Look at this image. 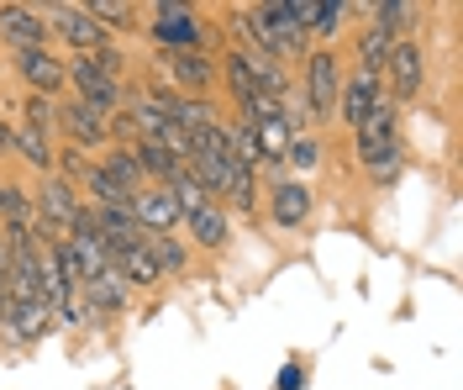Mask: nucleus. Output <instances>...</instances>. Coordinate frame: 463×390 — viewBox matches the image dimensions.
I'll list each match as a JSON object with an SVG mask.
<instances>
[{
  "instance_id": "1",
  "label": "nucleus",
  "mask_w": 463,
  "mask_h": 390,
  "mask_svg": "<svg viewBox=\"0 0 463 390\" xmlns=\"http://www.w3.org/2000/svg\"><path fill=\"white\" fill-rule=\"evenodd\" d=\"M300 74H306V117L311 121H337V90H343V63L332 48H311L306 63H300Z\"/></svg>"
},
{
  "instance_id": "2",
  "label": "nucleus",
  "mask_w": 463,
  "mask_h": 390,
  "mask_svg": "<svg viewBox=\"0 0 463 390\" xmlns=\"http://www.w3.org/2000/svg\"><path fill=\"white\" fill-rule=\"evenodd\" d=\"M153 22H143L147 32H153V43L158 48H174V53H201L205 43V27L201 16H195V5H184V0H158L153 11H147Z\"/></svg>"
},
{
  "instance_id": "3",
  "label": "nucleus",
  "mask_w": 463,
  "mask_h": 390,
  "mask_svg": "<svg viewBox=\"0 0 463 390\" xmlns=\"http://www.w3.org/2000/svg\"><path fill=\"white\" fill-rule=\"evenodd\" d=\"M153 63H158V85H169V90L179 95H201L216 85V59L211 53H174V48H158L153 53Z\"/></svg>"
},
{
  "instance_id": "4",
  "label": "nucleus",
  "mask_w": 463,
  "mask_h": 390,
  "mask_svg": "<svg viewBox=\"0 0 463 390\" xmlns=\"http://www.w3.org/2000/svg\"><path fill=\"white\" fill-rule=\"evenodd\" d=\"M63 80L74 85V100L95 106L100 117H116V111H127V90H132V85H121V80H106V74H100V69H90L80 53L63 63Z\"/></svg>"
},
{
  "instance_id": "5",
  "label": "nucleus",
  "mask_w": 463,
  "mask_h": 390,
  "mask_svg": "<svg viewBox=\"0 0 463 390\" xmlns=\"http://www.w3.org/2000/svg\"><path fill=\"white\" fill-rule=\"evenodd\" d=\"M32 211H37V222H43L53 238H63V233L80 222L85 201H80V190H74L69 180H58V175H43V180H37V190H32Z\"/></svg>"
},
{
  "instance_id": "6",
  "label": "nucleus",
  "mask_w": 463,
  "mask_h": 390,
  "mask_svg": "<svg viewBox=\"0 0 463 390\" xmlns=\"http://www.w3.org/2000/svg\"><path fill=\"white\" fill-rule=\"evenodd\" d=\"M43 22H48V32L63 37L74 53H100V48H111V32L100 27L85 5H58V0H53V5L43 11Z\"/></svg>"
},
{
  "instance_id": "7",
  "label": "nucleus",
  "mask_w": 463,
  "mask_h": 390,
  "mask_svg": "<svg viewBox=\"0 0 463 390\" xmlns=\"http://www.w3.org/2000/svg\"><path fill=\"white\" fill-rule=\"evenodd\" d=\"M379 80H384V95H390L395 106L416 100V95H421V80H427V53H421L411 37H401V43L390 48L384 69H379Z\"/></svg>"
},
{
  "instance_id": "8",
  "label": "nucleus",
  "mask_w": 463,
  "mask_h": 390,
  "mask_svg": "<svg viewBox=\"0 0 463 390\" xmlns=\"http://www.w3.org/2000/svg\"><path fill=\"white\" fill-rule=\"evenodd\" d=\"M58 138L69 143V148H111V138H106V117L85 106V100H58Z\"/></svg>"
},
{
  "instance_id": "9",
  "label": "nucleus",
  "mask_w": 463,
  "mask_h": 390,
  "mask_svg": "<svg viewBox=\"0 0 463 390\" xmlns=\"http://www.w3.org/2000/svg\"><path fill=\"white\" fill-rule=\"evenodd\" d=\"M48 22L37 5H0V43L11 53H32V48H48Z\"/></svg>"
},
{
  "instance_id": "10",
  "label": "nucleus",
  "mask_w": 463,
  "mask_h": 390,
  "mask_svg": "<svg viewBox=\"0 0 463 390\" xmlns=\"http://www.w3.org/2000/svg\"><path fill=\"white\" fill-rule=\"evenodd\" d=\"M311 206H317V190L306 180H279V185H269V216L285 227V233H295V227H306L311 222Z\"/></svg>"
},
{
  "instance_id": "11",
  "label": "nucleus",
  "mask_w": 463,
  "mask_h": 390,
  "mask_svg": "<svg viewBox=\"0 0 463 390\" xmlns=\"http://www.w3.org/2000/svg\"><path fill=\"white\" fill-rule=\"evenodd\" d=\"M11 63H16V74L27 80V90H32V95H48V100H58V90L69 85V80H63V59H58L53 48L11 53Z\"/></svg>"
},
{
  "instance_id": "12",
  "label": "nucleus",
  "mask_w": 463,
  "mask_h": 390,
  "mask_svg": "<svg viewBox=\"0 0 463 390\" xmlns=\"http://www.w3.org/2000/svg\"><path fill=\"white\" fill-rule=\"evenodd\" d=\"M190 238H195V248H205V253H222L232 243V216H227V206L222 201H205V206H195V211H184V222H179Z\"/></svg>"
},
{
  "instance_id": "13",
  "label": "nucleus",
  "mask_w": 463,
  "mask_h": 390,
  "mask_svg": "<svg viewBox=\"0 0 463 390\" xmlns=\"http://www.w3.org/2000/svg\"><path fill=\"white\" fill-rule=\"evenodd\" d=\"M106 264L116 270V280L127 285V290H153L164 274H158V264L147 259V248H143V238L137 243H127V248H106Z\"/></svg>"
},
{
  "instance_id": "14",
  "label": "nucleus",
  "mask_w": 463,
  "mask_h": 390,
  "mask_svg": "<svg viewBox=\"0 0 463 390\" xmlns=\"http://www.w3.org/2000/svg\"><path fill=\"white\" fill-rule=\"evenodd\" d=\"M379 90H384V80H379V74H369V69H353V74L343 80V90H337V121H343L347 132L364 121V111L374 106Z\"/></svg>"
},
{
  "instance_id": "15",
  "label": "nucleus",
  "mask_w": 463,
  "mask_h": 390,
  "mask_svg": "<svg viewBox=\"0 0 463 390\" xmlns=\"http://www.w3.org/2000/svg\"><path fill=\"white\" fill-rule=\"evenodd\" d=\"M48 328H53V311L43 306V300H11V311H5V322H0V332H5V343H37V338H48Z\"/></svg>"
},
{
  "instance_id": "16",
  "label": "nucleus",
  "mask_w": 463,
  "mask_h": 390,
  "mask_svg": "<svg viewBox=\"0 0 463 390\" xmlns=\"http://www.w3.org/2000/svg\"><path fill=\"white\" fill-rule=\"evenodd\" d=\"M132 216L143 233H179V201L169 195V185H147L132 201Z\"/></svg>"
},
{
  "instance_id": "17",
  "label": "nucleus",
  "mask_w": 463,
  "mask_h": 390,
  "mask_svg": "<svg viewBox=\"0 0 463 390\" xmlns=\"http://www.w3.org/2000/svg\"><path fill=\"white\" fill-rule=\"evenodd\" d=\"M74 296L85 300V311H100V317H121L127 311V300H132V290L116 280V270H100V274H90L85 285L74 290Z\"/></svg>"
},
{
  "instance_id": "18",
  "label": "nucleus",
  "mask_w": 463,
  "mask_h": 390,
  "mask_svg": "<svg viewBox=\"0 0 463 390\" xmlns=\"http://www.w3.org/2000/svg\"><path fill=\"white\" fill-rule=\"evenodd\" d=\"M295 16H300V27L317 32V37H337L343 32V22L353 16V5L347 0H295Z\"/></svg>"
},
{
  "instance_id": "19",
  "label": "nucleus",
  "mask_w": 463,
  "mask_h": 390,
  "mask_svg": "<svg viewBox=\"0 0 463 390\" xmlns=\"http://www.w3.org/2000/svg\"><path fill=\"white\" fill-rule=\"evenodd\" d=\"M395 43H401V37L384 27V22H369V27L358 32V48H353V69H369V74H379Z\"/></svg>"
},
{
  "instance_id": "20",
  "label": "nucleus",
  "mask_w": 463,
  "mask_h": 390,
  "mask_svg": "<svg viewBox=\"0 0 463 390\" xmlns=\"http://www.w3.org/2000/svg\"><path fill=\"white\" fill-rule=\"evenodd\" d=\"M222 80H227V90H232V100H237V117L259 100V85H253V74H248V53L242 48H227L222 53Z\"/></svg>"
},
{
  "instance_id": "21",
  "label": "nucleus",
  "mask_w": 463,
  "mask_h": 390,
  "mask_svg": "<svg viewBox=\"0 0 463 390\" xmlns=\"http://www.w3.org/2000/svg\"><path fill=\"white\" fill-rule=\"evenodd\" d=\"M11 153H22L37 175H53V143L43 132H32L27 121H11Z\"/></svg>"
},
{
  "instance_id": "22",
  "label": "nucleus",
  "mask_w": 463,
  "mask_h": 390,
  "mask_svg": "<svg viewBox=\"0 0 463 390\" xmlns=\"http://www.w3.org/2000/svg\"><path fill=\"white\" fill-rule=\"evenodd\" d=\"M143 248H147V259L158 264V274H184L190 270V248L174 238V233H143Z\"/></svg>"
},
{
  "instance_id": "23",
  "label": "nucleus",
  "mask_w": 463,
  "mask_h": 390,
  "mask_svg": "<svg viewBox=\"0 0 463 390\" xmlns=\"http://www.w3.org/2000/svg\"><path fill=\"white\" fill-rule=\"evenodd\" d=\"M95 164H100V169H106V175H111L132 201L147 190V180H143V169H137V158H132V148H106V158H95Z\"/></svg>"
},
{
  "instance_id": "24",
  "label": "nucleus",
  "mask_w": 463,
  "mask_h": 390,
  "mask_svg": "<svg viewBox=\"0 0 463 390\" xmlns=\"http://www.w3.org/2000/svg\"><path fill=\"white\" fill-rule=\"evenodd\" d=\"M37 211H32V190L16 180H0V227H32Z\"/></svg>"
},
{
  "instance_id": "25",
  "label": "nucleus",
  "mask_w": 463,
  "mask_h": 390,
  "mask_svg": "<svg viewBox=\"0 0 463 390\" xmlns=\"http://www.w3.org/2000/svg\"><path fill=\"white\" fill-rule=\"evenodd\" d=\"M90 16H95V22H100V27L106 32H137L143 27V22H137V5H127V0H90L85 5Z\"/></svg>"
},
{
  "instance_id": "26",
  "label": "nucleus",
  "mask_w": 463,
  "mask_h": 390,
  "mask_svg": "<svg viewBox=\"0 0 463 390\" xmlns=\"http://www.w3.org/2000/svg\"><path fill=\"white\" fill-rule=\"evenodd\" d=\"M22 121L53 143L58 138V100H48V95H27V100H22Z\"/></svg>"
},
{
  "instance_id": "27",
  "label": "nucleus",
  "mask_w": 463,
  "mask_h": 390,
  "mask_svg": "<svg viewBox=\"0 0 463 390\" xmlns=\"http://www.w3.org/2000/svg\"><path fill=\"white\" fill-rule=\"evenodd\" d=\"M369 16H374V22H384V27L401 37L405 27H416L421 5H411V0H379V5H369Z\"/></svg>"
},
{
  "instance_id": "28",
  "label": "nucleus",
  "mask_w": 463,
  "mask_h": 390,
  "mask_svg": "<svg viewBox=\"0 0 463 390\" xmlns=\"http://www.w3.org/2000/svg\"><path fill=\"white\" fill-rule=\"evenodd\" d=\"M317 164H321V143L311 138V132H300V138L289 143V153H285V169H295V175L306 180V175H311ZM295 175H289V180H295Z\"/></svg>"
},
{
  "instance_id": "29",
  "label": "nucleus",
  "mask_w": 463,
  "mask_h": 390,
  "mask_svg": "<svg viewBox=\"0 0 463 390\" xmlns=\"http://www.w3.org/2000/svg\"><path fill=\"white\" fill-rule=\"evenodd\" d=\"M306 385H311V364H306V359H285V369H279L274 390H306Z\"/></svg>"
},
{
  "instance_id": "30",
  "label": "nucleus",
  "mask_w": 463,
  "mask_h": 390,
  "mask_svg": "<svg viewBox=\"0 0 463 390\" xmlns=\"http://www.w3.org/2000/svg\"><path fill=\"white\" fill-rule=\"evenodd\" d=\"M5 274H11V243H5V227H0V285H5Z\"/></svg>"
},
{
  "instance_id": "31",
  "label": "nucleus",
  "mask_w": 463,
  "mask_h": 390,
  "mask_svg": "<svg viewBox=\"0 0 463 390\" xmlns=\"http://www.w3.org/2000/svg\"><path fill=\"white\" fill-rule=\"evenodd\" d=\"M5 153H11V121L0 117V158H5Z\"/></svg>"
}]
</instances>
